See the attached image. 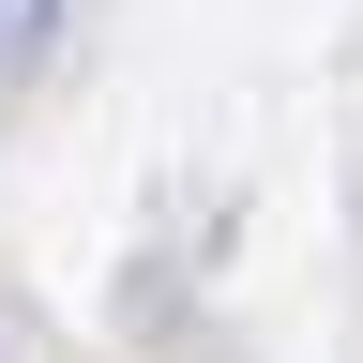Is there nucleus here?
I'll list each match as a JSON object with an SVG mask.
<instances>
[{
	"label": "nucleus",
	"instance_id": "1",
	"mask_svg": "<svg viewBox=\"0 0 363 363\" xmlns=\"http://www.w3.org/2000/svg\"><path fill=\"white\" fill-rule=\"evenodd\" d=\"M45 30H61V0H0V61H30Z\"/></svg>",
	"mask_w": 363,
	"mask_h": 363
}]
</instances>
